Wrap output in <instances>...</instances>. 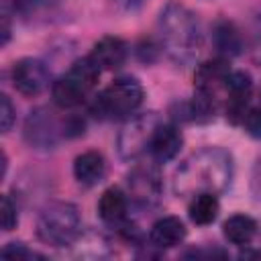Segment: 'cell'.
Here are the masks:
<instances>
[{
  "instance_id": "5bb4252c",
  "label": "cell",
  "mask_w": 261,
  "mask_h": 261,
  "mask_svg": "<svg viewBox=\"0 0 261 261\" xmlns=\"http://www.w3.org/2000/svg\"><path fill=\"white\" fill-rule=\"evenodd\" d=\"M186 234L188 228L179 216H161L149 228V245L159 251L173 249L184 243Z\"/></svg>"
},
{
  "instance_id": "277c9868",
  "label": "cell",
  "mask_w": 261,
  "mask_h": 261,
  "mask_svg": "<svg viewBox=\"0 0 261 261\" xmlns=\"http://www.w3.org/2000/svg\"><path fill=\"white\" fill-rule=\"evenodd\" d=\"M145 100V90L137 77L122 75L110 82L90 104V114L100 120H120L137 114Z\"/></svg>"
},
{
  "instance_id": "ffe728a7",
  "label": "cell",
  "mask_w": 261,
  "mask_h": 261,
  "mask_svg": "<svg viewBox=\"0 0 261 261\" xmlns=\"http://www.w3.org/2000/svg\"><path fill=\"white\" fill-rule=\"evenodd\" d=\"M218 212H220V202H218L216 194H198V196L190 198L188 216L194 224H198V226L212 224L218 218Z\"/></svg>"
},
{
  "instance_id": "ba28073f",
  "label": "cell",
  "mask_w": 261,
  "mask_h": 261,
  "mask_svg": "<svg viewBox=\"0 0 261 261\" xmlns=\"http://www.w3.org/2000/svg\"><path fill=\"white\" fill-rule=\"evenodd\" d=\"M232 69L228 59L224 57H212L202 61L196 67L194 73V90L200 94H206L210 98H216L218 102L224 104V96H226V86H228V77H230Z\"/></svg>"
},
{
  "instance_id": "e0dca14e",
  "label": "cell",
  "mask_w": 261,
  "mask_h": 261,
  "mask_svg": "<svg viewBox=\"0 0 261 261\" xmlns=\"http://www.w3.org/2000/svg\"><path fill=\"white\" fill-rule=\"evenodd\" d=\"M88 94L90 92L77 80H73L69 73L57 77L51 84V100L59 110H75L77 106H82L86 102Z\"/></svg>"
},
{
  "instance_id": "5b68a950",
  "label": "cell",
  "mask_w": 261,
  "mask_h": 261,
  "mask_svg": "<svg viewBox=\"0 0 261 261\" xmlns=\"http://www.w3.org/2000/svg\"><path fill=\"white\" fill-rule=\"evenodd\" d=\"M157 112H137L124 120L116 137V151L124 161H137L143 155H149L151 139L161 124Z\"/></svg>"
},
{
  "instance_id": "30bf717a",
  "label": "cell",
  "mask_w": 261,
  "mask_h": 261,
  "mask_svg": "<svg viewBox=\"0 0 261 261\" xmlns=\"http://www.w3.org/2000/svg\"><path fill=\"white\" fill-rule=\"evenodd\" d=\"M253 96V77L243 69H232L224 96V112L232 124H243Z\"/></svg>"
},
{
  "instance_id": "484cf974",
  "label": "cell",
  "mask_w": 261,
  "mask_h": 261,
  "mask_svg": "<svg viewBox=\"0 0 261 261\" xmlns=\"http://www.w3.org/2000/svg\"><path fill=\"white\" fill-rule=\"evenodd\" d=\"M243 126H245L249 137L261 139V104L249 108V112H247V116L243 120Z\"/></svg>"
},
{
  "instance_id": "4316f807",
  "label": "cell",
  "mask_w": 261,
  "mask_h": 261,
  "mask_svg": "<svg viewBox=\"0 0 261 261\" xmlns=\"http://www.w3.org/2000/svg\"><path fill=\"white\" fill-rule=\"evenodd\" d=\"M161 51H163V49H161V43H155V41H151V39L141 41V43L137 45V55H139V59L145 61V63H153V61L159 57Z\"/></svg>"
},
{
  "instance_id": "6da1fadb",
  "label": "cell",
  "mask_w": 261,
  "mask_h": 261,
  "mask_svg": "<svg viewBox=\"0 0 261 261\" xmlns=\"http://www.w3.org/2000/svg\"><path fill=\"white\" fill-rule=\"evenodd\" d=\"M234 177V159L222 147H204L188 155L173 173V192L181 198L224 194Z\"/></svg>"
},
{
  "instance_id": "8fae6325",
  "label": "cell",
  "mask_w": 261,
  "mask_h": 261,
  "mask_svg": "<svg viewBox=\"0 0 261 261\" xmlns=\"http://www.w3.org/2000/svg\"><path fill=\"white\" fill-rule=\"evenodd\" d=\"M181 145H184V135L179 126L175 122H161L151 139L149 157L155 163H167L179 155Z\"/></svg>"
},
{
  "instance_id": "83f0119b",
  "label": "cell",
  "mask_w": 261,
  "mask_h": 261,
  "mask_svg": "<svg viewBox=\"0 0 261 261\" xmlns=\"http://www.w3.org/2000/svg\"><path fill=\"white\" fill-rule=\"evenodd\" d=\"M253 61L257 65H261V14L257 18V27H255V39H253Z\"/></svg>"
},
{
  "instance_id": "8992f818",
  "label": "cell",
  "mask_w": 261,
  "mask_h": 261,
  "mask_svg": "<svg viewBox=\"0 0 261 261\" xmlns=\"http://www.w3.org/2000/svg\"><path fill=\"white\" fill-rule=\"evenodd\" d=\"M22 137L35 151H53L63 139H67L65 118H59L57 112L47 106H37L24 120Z\"/></svg>"
},
{
  "instance_id": "9c48e42d",
  "label": "cell",
  "mask_w": 261,
  "mask_h": 261,
  "mask_svg": "<svg viewBox=\"0 0 261 261\" xmlns=\"http://www.w3.org/2000/svg\"><path fill=\"white\" fill-rule=\"evenodd\" d=\"M49 77H51V73H49L47 63L41 59H35V57L18 59L10 71L14 90L27 98L39 96L49 86Z\"/></svg>"
},
{
  "instance_id": "2e32d148",
  "label": "cell",
  "mask_w": 261,
  "mask_h": 261,
  "mask_svg": "<svg viewBox=\"0 0 261 261\" xmlns=\"http://www.w3.org/2000/svg\"><path fill=\"white\" fill-rule=\"evenodd\" d=\"M106 169H108V165H106L104 155L100 151H94V149L80 153L73 159V167H71L75 181L80 186H86V188L98 186L104 179Z\"/></svg>"
},
{
  "instance_id": "7a4b0ae2",
  "label": "cell",
  "mask_w": 261,
  "mask_h": 261,
  "mask_svg": "<svg viewBox=\"0 0 261 261\" xmlns=\"http://www.w3.org/2000/svg\"><path fill=\"white\" fill-rule=\"evenodd\" d=\"M159 29V43L163 53L184 65L190 63L202 49V27L198 14L188 8L186 4L171 0L167 2L157 20Z\"/></svg>"
},
{
  "instance_id": "9a60e30c",
  "label": "cell",
  "mask_w": 261,
  "mask_h": 261,
  "mask_svg": "<svg viewBox=\"0 0 261 261\" xmlns=\"http://www.w3.org/2000/svg\"><path fill=\"white\" fill-rule=\"evenodd\" d=\"M90 57L102 67V71H110V69H118L124 65L126 57H128V47L126 43L116 37V35H104L102 39H98L92 45Z\"/></svg>"
},
{
  "instance_id": "3957f363",
  "label": "cell",
  "mask_w": 261,
  "mask_h": 261,
  "mask_svg": "<svg viewBox=\"0 0 261 261\" xmlns=\"http://www.w3.org/2000/svg\"><path fill=\"white\" fill-rule=\"evenodd\" d=\"M84 222L80 208L71 202H49L37 216V237L55 249H65L82 239Z\"/></svg>"
},
{
  "instance_id": "f1b7e54d",
  "label": "cell",
  "mask_w": 261,
  "mask_h": 261,
  "mask_svg": "<svg viewBox=\"0 0 261 261\" xmlns=\"http://www.w3.org/2000/svg\"><path fill=\"white\" fill-rule=\"evenodd\" d=\"M145 2H147V0H122V6H124V10L135 12V10H139Z\"/></svg>"
},
{
  "instance_id": "7402d4cb",
  "label": "cell",
  "mask_w": 261,
  "mask_h": 261,
  "mask_svg": "<svg viewBox=\"0 0 261 261\" xmlns=\"http://www.w3.org/2000/svg\"><path fill=\"white\" fill-rule=\"evenodd\" d=\"M0 222H2V230L10 232L12 228H16L18 224V208L16 202L10 198V194L2 196V204H0Z\"/></svg>"
},
{
  "instance_id": "cb8c5ba5",
  "label": "cell",
  "mask_w": 261,
  "mask_h": 261,
  "mask_svg": "<svg viewBox=\"0 0 261 261\" xmlns=\"http://www.w3.org/2000/svg\"><path fill=\"white\" fill-rule=\"evenodd\" d=\"M0 255L4 259H43L41 253L29 249L24 243H8V245H4Z\"/></svg>"
},
{
  "instance_id": "d6986e66",
  "label": "cell",
  "mask_w": 261,
  "mask_h": 261,
  "mask_svg": "<svg viewBox=\"0 0 261 261\" xmlns=\"http://www.w3.org/2000/svg\"><path fill=\"white\" fill-rule=\"evenodd\" d=\"M257 220L249 214H232L224 220L222 224V234L224 239L230 243V245H237V247H247L253 243V239L257 237Z\"/></svg>"
},
{
  "instance_id": "44dd1931",
  "label": "cell",
  "mask_w": 261,
  "mask_h": 261,
  "mask_svg": "<svg viewBox=\"0 0 261 261\" xmlns=\"http://www.w3.org/2000/svg\"><path fill=\"white\" fill-rule=\"evenodd\" d=\"M73 80H77L88 92H92L96 86H98V80H100V73H102V67L90 57V55H86V57H80V59H75L73 63H71V67H69V71H67Z\"/></svg>"
},
{
  "instance_id": "ac0fdd59",
  "label": "cell",
  "mask_w": 261,
  "mask_h": 261,
  "mask_svg": "<svg viewBox=\"0 0 261 261\" xmlns=\"http://www.w3.org/2000/svg\"><path fill=\"white\" fill-rule=\"evenodd\" d=\"M212 45H214L218 57H224V59L230 61V59H232L234 55H239L241 49H243L241 31L237 29V24H234L232 20L218 18V20L212 24Z\"/></svg>"
},
{
  "instance_id": "7c38bea8",
  "label": "cell",
  "mask_w": 261,
  "mask_h": 261,
  "mask_svg": "<svg viewBox=\"0 0 261 261\" xmlns=\"http://www.w3.org/2000/svg\"><path fill=\"white\" fill-rule=\"evenodd\" d=\"M14 10V18L33 24H47L57 20L61 14L63 2L61 0H10Z\"/></svg>"
},
{
  "instance_id": "4fadbf2b",
  "label": "cell",
  "mask_w": 261,
  "mask_h": 261,
  "mask_svg": "<svg viewBox=\"0 0 261 261\" xmlns=\"http://www.w3.org/2000/svg\"><path fill=\"white\" fill-rule=\"evenodd\" d=\"M128 204H130L128 194L118 186H110L102 192L98 200V216L108 226L118 228L122 222L128 220Z\"/></svg>"
},
{
  "instance_id": "603a6c76",
  "label": "cell",
  "mask_w": 261,
  "mask_h": 261,
  "mask_svg": "<svg viewBox=\"0 0 261 261\" xmlns=\"http://www.w3.org/2000/svg\"><path fill=\"white\" fill-rule=\"evenodd\" d=\"M16 122V108L8 94H0V128L2 133H10Z\"/></svg>"
},
{
  "instance_id": "d4e9b609",
  "label": "cell",
  "mask_w": 261,
  "mask_h": 261,
  "mask_svg": "<svg viewBox=\"0 0 261 261\" xmlns=\"http://www.w3.org/2000/svg\"><path fill=\"white\" fill-rule=\"evenodd\" d=\"M12 16H14V10L10 6V0H4L2 2V12H0V20H2V27H0V47H6L10 43V37H12Z\"/></svg>"
},
{
  "instance_id": "52a82bcc",
  "label": "cell",
  "mask_w": 261,
  "mask_h": 261,
  "mask_svg": "<svg viewBox=\"0 0 261 261\" xmlns=\"http://www.w3.org/2000/svg\"><path fill=\"white\" fill-rule=\"evenodd\" d=\"M163 192L157 163H137L126 175V194L137 208L151 210L159 204Z\"/></svg>"
}]
</instances>
